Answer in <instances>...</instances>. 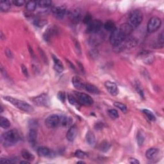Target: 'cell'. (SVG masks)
<instances>
[{
  "label": "cell",
  "instance_id": "6da1fadb",
  "mask_svg": "<svg viewBox=\"0 0 164 164\" xmlns=\"http://www.w3.org/2000/svg\"><path fill=\"white\" fill-rule=\"evenodd\" d=\"M1 140L5 146L9 147L15 145L20 139L19 132L16 129H11L4 133L1 136Z\"/></svg>",
  "mask_w": 164,
  "mask_h": 164
},
{
  "label": "cell",
  "instance_id": "7a4b0ae2",
  "mask_svg": "<svg viewBox=\"0 0 164 164\" xmlns=\"http://www.w3.org/2000/svg\"><path fill=\"white\" fill-rule=\"evenodd\" d=\"M3 99L22 111L27 113H32L34 112V108H33V106L24 101L18 100V99L11 97V96H5Z\"/></svg>",
  "mask_w": 164,
  "mask_h": 164
},
{
  "label": "cell",
  "instance_id": "3957f363",
  "mask_svg": "<svg viewBox=\"0 0 164 164\" xmlns=\"http://www.w3.org/2000/svg\"><path fill=\"white\" fill-rule=\"evenodd\" d=\"M126 37L125 35L123 34V33L121 32L119 28H116L114 31L112 32L110 37V42L112 46L114 47H117L119 45L121 44Z\"/></svg>",
  "mask_w": 164,
  "mask_h": 164
},
{
  "label": "cell",
  "instance_id": "277c9868",
  "mask_svg": "<svg viewBox=\"0 0 164 164\" xmlns=\"http://www.w3.org/2000/svg\"><path fill=\"white\" fill-rule=\"evenodd\" d=\"M143 16L142 12L139 10H134L129 14V23L131 26L135 28L139 26L142 21Z\"/></svg>",
  "mask_w": 164,
  "mask_h": 164
},
{
  "label": "cell",
  "instance_id": "5b68a950",
  "mask_svg": "<svg viewBox=\"0 0 164 164\" xmlns=\"http://www.w3.org/2000/svg\"><path fill=\"white\" fill-rule=\"evenodd\" d=\"M137 44V40L134 37H128L126 38L124 40L121 42V44L119 45L118 46L115 47L117 49L118 52H122L123 50L131 49L132 47L136 46Z\"/></svg>",
  "mask_w": 164,
  "mask_h": 164
},
{
  "label": "cell",
  "instance_id": "8992f818",
  "mask_svg": "<svg viewBox=\"0 0 164 164\" xmlns=\"http://www.w3.org/2000/svg\"><path fill=\"white\" fill-rule=\"evenodd\" d=\"M74 94L79 103L82 105L90 106L94 103L93 99L88 94L79 92H74Z\"/></svg>",
  "mask_w": 164,
  "mask_h": 164
},
{
  "label": "cell",
  "instance_id": "52a82bcc",
  "mask_svg": "<svg viewBox=\"0 0 164 164\" xmlns=\"http://www.w3.org/2000/svg\"><path fill=\"white\" fill-rule=\"evenodd\" d=\"M31 101L36 105L39 106L49 107L50 105V100L47 94H42L31 99Z\"/></svg>",
  "mask_w": 164,
  "mask_h": 164
},
{
  "label": "cell",
  "instance_id": "ba28073f",
  "mask_svg": "<svg viewBox=\"0 0 164 164\" xmlns=\"http://www.w3.org/2000/svg\"><path fill=\"white\" fill-rule=\"evenodd\" d=\"M162 25V20L158 17H152L149 19L148 25H147V30L149 33H154L159 29Z\"/></svg>",
  "mask_w": 164,
  "mask_h": 164
},
{
  "label": "cell",
  "instance_id": "9c48e42d",
  "mask_svg": "<svg viewBox=\"0 0 164 164\" xmlns=\"http://www.w3.org/2000/svg\"><path fill=\"white\" fill-rule=\"evenodd\" d=\"M60 116L56 114H52L48 116L46 121H45V124L46 126L49 128H56L58 126H60Z\"/></svg>",
  "mask_w": 164,
  "mask_h": 164
},
{
  "label": "cell",
  "instance_id": "30bf717a",
  "mask_svg": "<svg viewBox=\"0 0 164 164\" xmlns=\"http://www.w3.org/2000/svg\"><path fill=\"white\" fill-rule=\"evenodd\" d=\"M103 26V23L100 20H92L90 23L87 25V33L96 34L100 32Z\"/></svg>",
  "mask_w": 164,
  "mask_h": 164
},
{
  "label": "cell",
  "instance_id": "8fae6325",
  "mask_svg": "<svg viewBox=\"0 0 164 164\" xmlns=\"http://www.w3.org/2000/svg\"><path fill=\"white\" fill-rule=\"evenodd\" d=\"M104 86H105L106 89L112 96H115L119 94L118 87L117 86V85L115 84L114 82L106 81L105 83H104Z\"/></svg>",
  "mask_w": 164,
  "mask_h": 164
},
{
  "label": "cell",
  "instance_id": "7c38bea8",
  "mask_svg": "<svg viewBox=\"0 0 164 164\" xmlns=\"http://www.w3.org/2000/svg\"><path fill=\"white\" fill-rule=\"evenodd\" d=\"M70 20L74 23H78L81 19V11L79 8H75L69 12Z\"/></svg>",
  "mask_w": 164,
  "mask_h": 164
},
{
  "label": "cell",
  "instance_id": "4fadbf2b",
  "mask_svg": "<svg viewBox=\"0 0 164 164\" xmlns=\"http://www.w3.org/2000/svg\"><path fill=\"white\" fill-rule=\"evenodd\" d=\"M52 12L56 18L62 19L67 14V9L64 7H55L52 9Z\"/></svg>",
  "mask_w": 164,
  "mask_h": 164
},
{
  "label": "cell",
  "instance_id": "5bb4252c",
  "mask_svg": "<svg viewBox=\"0 0 164 164\" xmlns=\"http://www.w3.org/2000/svg\"><path fill=\"white\" fill-rule=\"evenodd\" d=\"M78 132L77 126L75 124L70 127V128L68 129L66 134V138L69 142H73L76 137Z\"/></svg>",
  "mask_w": 164,
  "mask_h": 164
},
{
  "label": "cell",
  "instance_id": "9a60e30c",
  "mask_svg": "<svg viewBox=\"0 0 164 164\" xmlns=\"http://www.w3.org/2000/svg\"><path fill=\"white\" fill-rule=\"evenodd\" d=\"M119 29L123 33V34L125 35L126 37H128L134 31V28L128 23H124L119 26Z\"/></svg>",
  "mask_w": 164,
  "mask_h": 164
},
{
  "label": "cell",
  "instance_id": "2e32d148",
  "mask_svg": "<svg viewBox=\"0 0 164 164\" xmlns=\"http://www.w3.org/2000/svg\"><path fill=\"white\" fill-rule=\"evenodd\" d=\"M72 83L76 89H85V83L84 81L82 80L79 76H75L72 79Z\"/></svg>",
  "mask_w": 164,
  "mask_h": 164
},
{
  "label": "cell",
  "instance_id": "e0dca14e",
  "mask_svg": "<svg viewBox=\"0 0 164 164\" xmlns=\"http://www.w3.org/2000/svg\"><path fill=\"white\" fill-rule=\"evenodd\" d=\"M37 138V132L36 129L33 128L30 129L28 133V140L32 146L36 145Z\"/></svg>",
  "mask_w": 164,
  "mask_h": 164
},
{
  "label": "cell",
  "instance_id": "ac0fdd59",
  "mask_svg": "<svg viewBox=\"0 0 164 164\" xmlns=\"http://www.w3.org/2000/svg\"><path fill=\"white\" fill-rule=\"evenodd\" d=\"M52 58L53 60V62H54V69H55L56 72L62 73L64 69V67L63 64H62V62L55 55H53Z\"/></svg>",
  "mask_w": 164,
  "mask_h": 164
},
{
  "label": "cell",
  "instance_id": "d6986e66",
  "mask_svg": "<svg viewBox=\"0 0 164 164\" xmlns=\"http://www.w3.org/2000/svg\"><path fill=\"white\" fill-rule=\"evenodd\" d=\"M159 154V150L157 148H150L146 152V157L149 160H153L156 158Z\"/></svg>",
  "mask_w": 164,
  "mask_h": 164
},
{
  "label": "cell",
  "instance_id": "ffe728a7",
  "mask_svg": "<svg viewBox=\"0 0 164 164\" xmlns=\"http://www.w3.org/2000/svg\"><path fill=\"white\" fill-rule=\"evenodd\" d=\"M84 89L86 91L92 94H100L101 92L100 89H99L97 87L89 83L85 84Z\"/></svg>",
  "mask_w": 164,
  "mask_h": 164
},
{
  "label": "cell",
  "instance_id": "44dd1931",
  "mask_svg": "<svg viewBox=\"0 0 164 164\" xmlns=\"http://www.w3.org/2000/svg\"><path fill=\"white\" fill-rule=\"evenodd\" d=\"M85 138H86V141H87V144H88L89 146H93L95 145L96 142V137H95L94 134H93L91 131H88L87 132Z\"/></svg>",
  "mask_w": 164,
  "mask_h": 164
},
{
  "label": "cell",
  "instance_id": "7402d4cb",
  "mask_svg": "<svg viewBox=\"0 0 164 164\" xmlns=\"http://www.w3.org/2000/svg\"><path fill=\"white\" fill-rule=\"evenodd\" d=\"M94 35L92 36L89 39V44L92 46H96L97 45L100 44L101 42H102V37H101V35H96V34H94Z\"/></svg>",
  "mask_w": 164,
  "mask_h": 164
},
{
  "label": "cell",
  "instance_id": "603a6c76",
  "mask_svg": "<svg viewBox=\"0 0 164 164\" xmlns=\"http://www.w3.org/2000/svg\"><path fill=\"white\" fill-rule=\"evenodd\" d=\"M139 56L142 59H147L146 62L147 64H150L152 63L153 61V58H152V56L150 52H148V51H144V52H141L139 54Z\"/></svg>",
  "mask_w": 164,
  "mask_h": 164
},
{
  "label": "cell",
  "instance_id": "cb8c5ba5",
  "mask_svg": "<svg viewBox=\"0 0 164 164\" xmlns=\"http://www.w3.org/2000/svg\"><path fill=\"white\" fill-rule=\"evenodd\" d=\"M60 125L63 127H67L73 122V119L71 118L67 117L66 115H62V116H60Z\"/></svg>",
  "mask_w": 164,
  "mask_h": 164
},
{
  "label": "cell",
  "instance_id": "d4e9b609",
  "mask_svg": "<svg viewBox=\"0 0 164 164\" xmlns=\"http://www.w3.org/2000/svg\"><path fill=\"white\" fill-rule=\"evenodd\" d=\"M110 148H111V145H110V144L108 142H107L106 140H104L103 142H101L98 147L99 149H100L101 152H104L108 151Z\"/></svg>",
  "mask_w": 164,
  "mask_h": 164
},
{
  "label": "cell",
  "instance_id": "484cf974",
  "mask_svg": "<svg viewBox=\"0 0 164 164\" xmlns=\"http://www.w3.org/2000/svg\"><path fill=\"white\" fill-rule=\"evenodd\" d=\"M37 154L40 157H47L50 155V150L46 147H39L37 149Z\"/></svg>",
  "mask_w": 164,
  "mask_h": 164
},
{
  "label": "cell",
  "instance_id": "4316f807",
  "mask_svg": "<svg viewBox=\"0 0 164 164\" xmlns=\"http://www.w3.org/2000/svg\"><path fill=\"white\" fill-rule=\"evenodd\" d=\"M104 28L106 31L112 32L113 31H114L115 29H116V26H115V24L114 21L109 20L107 21L105 23H104Z\"/></svg>",
  "mask_w": 164,
  "mask_h": 164
},
{
  "label": "cell",
  "instance_id": "83f0119b",
  "mask_svg": "<svg viewBox=\"0 0 164 164\" xmlns=\"http://www.w3.org/2000/svg\"><path fill=\"white\" fill-rule=\"evenodd\" d=\"M11 8V2L10 1H1L0 3V10L1 12H7Z\"/></svg>",
  "mask_w": 164,
  "mask_h": 164
},
{
  "label": "cell",
  "instance_id": "f1b7e54d",
  "mask_svg": "<svg viewBox=\"0 0 164 164\" xmlns=\"http://www.w3.org/2000/svg\"><path fill=\"white\" fill-rule=\"evenodd\" d=\"M21 155H22V158H23L24 159L29 161V162L34 160L35 159V157L33 156V154L31 153V152L28 151V150H25V149L22 150Z\"/></svg>",
  "mask_w": 164,
  "mask_h": 164
},
{
  "label": "cell",
  "instance_id": "f546056e",
  "mask_svg": "<svg viewBox=\"0 0 164 164\" xmlns=\"http://www.w3.org/2000/svg\"><path fill=\"white\" fill-rule=\"evenodd\" d=\"M0 125H1L2 128L7 129L10 128L11 124L8 119L4 117H1V118H0Z\"/></svg>",
  "mask_w": 164,
  "mask_h": 164
},
{
  "label": "cell",
  "instance_id": "4dcf8cb0",
  "mask_svg": "<svg viewBox=\"0 0 164 164\" xmlns=\"http://www.w3.org/2000/svg\"><path fill=\"white\" fill-rule=\"evenodd\" d=\"M37 5H38L37 1H28L26 4V8L27 9V10L30 11V12H33V11L35 10Z\"/></svg>",
  "mask_w": 164,
  "mask_h": 164
},
{
  "label": "cell",
  "instance_id": "1f68e13d",
  "mask_svg": "<svg viewBox=\"0 0 164 164\" xmlns=\"http://www.w3.org/2000/svg\"><path fill=\"white\" fill-rule=\"evenodd\" d=\"M142 112L144 114L146 115V116L148 117L149 120H150L151 121H156V117H155V115L153 114V113L150 111V110H149L148 109H144L142 110Z\"/></svg>",
  "mask_w": 164,
  "mask_h": 164
},
{
  "label": "cell",
  "instance_id": "d6a6232c",
  "mask_svg": "<svg viewBox=\"0 0 164 164\" xmlns=\"http://www.w3.org/2000/svg\"><path fill=\"white\" fill-rule=\"evenodd\" d=\"M67 99H68V101L70 104H72V105L75 106L76 107H80V104L79 103L78 100H76V98L74 97V96L70 94H68L67 95Z\"/></svg>",
  "mask_w": 164,
  "mask_h": 164
},
{
  "label": "cell",
  "instance_id": "836d02e7",
  "mask_svg": "<svg viewBox=\"0 0 164 164\" xmlns=\"http://www.w3.org/2000/svg\"><path fill=\"white\" fill-rule=\"evenodd\" d=\"M37 4L41 8H47L52 5V1L49 0H41V1H37Z\"/></svg>",
  "mask_w": 164,
  "mask_h": 164
},
{
  "label": "cell",
  "instance_id": "e575fe53",
  "mask_svg": "<svg viewBox=\"0 0 164 164\" xmlns=\"http://www.w3.org/2000/svg\"><path fill=\"white\" fill-rule=\"evenodd\" d=\"M108 114L109 115V116L112 119H116L119 118V117L118 112L115 109L109 110L108 111Z\"/></svg>",
  "mask_w": 164,
  "mask_h": 164
},
{
  "label": "cell",
  "instance_id": "d590c367",
  "mask_svg": "<svg viewBox=\"0 0 164 164\" xmlns=\"http://www.w3.org/2000/svg\"><path fill=\"white\" fill-rule=\"evenodd\" d=\"M114 104L115 107L121 110L123 113H126L127 112V106L124 104L120 102H115Z\"/></svg>",
  "mask_w": 164,
  "mask_h": 164
},
{
  "label": "cell",
  "instance_id": "8d00e7d4",
  "mask_svg": "<svg viewBox=\"0 0 164 164\" xmlns=\"http://www.w3.org/2000/svg\"><path fill=\"white\" fill-rule=\"evenodd\" d=\"M137 140L138 145L139 146H142L144 144V140H145V138H144V135L142 134V133H140V132L138 133Z\"/></svg>",
  "mask_w": 164,
  "mask_h": 164
},
{
  "label": "cell",
  "instance_id": "74e56055",
  "mask_svg": "<svg viewBox=\"0 0 164 164\" xmlns=\"http://www.w3.org/2000/svg\"><path fill=\"white\" fill-rule=\"evenodd\" d=\"M157 46L158 47H163V33L162 32L158 35V37L157 42Z\"/></svg>",
  "mask_w": 164,
  "mask_h": 164
},
{
  "label": "cell",
  "instance_id": "f35d334b",
  "mask_svg": "<svg viewBox=\"0 0 164 164\" xmlns=\"http://www.w3.org/2000/svg\"><path fill=\"white\" fill-rule=\"evenodd\" d=\"M89 56L92 59H96L98 57L99 52L96 49H92L89 52Z\"/></svg>",
  "mask_w": 164,
  "mask_h": 164
},
{
  "label": "cell",
  "instance_id": "ab89813d",
  "mask_svg": "<svg viewBox=\"0 0 164 164\" xmlns=\"http://www.w3.org/2000/svg\"><path fill=\"white\" fill-rule=\"evenodd\" d=\"M92 21V18L91 15H90V14H86V15L84 16V18L83 19V23L85 24H87V25H88L89 23H90Z\"/></svg>",
  "mask_w": 164,
  "mask_h": 164
},
{
  "label": "cell",
  "instance_id": "60d3db41",
  "mask_svg": "<svg viewBox=\"0 0 164 164\" xmlns=\"http://www.w3.org/2000/svg\"><path fill=\"white\" fill-rule=\"evenodd\" d=\"M57 97L58 98V100H60L62 103H65L66 101V94L64 92H58V94H57Z\"/></svg>",
  "mask_w": 164,
  "mask_h": 164
},
{
  "label": "cell",
  "instance_id": "b9f144b4",
  "mask_svg": "<svg viewBox=\"0 0 164 164\" xmlns=\"http://www.w3.org/2000/svg\"><path fill=\"white\" fill-rule=\"evenodd\" d=\"M75 157H77L78 158H81V159H82V158H83L85 157L86 154L85 152L81 150H77L75 152Z\"/></svg>",
  "mask_w": 164,
  "mask_h": 164
},
{
  "label": "cell",
  "instance_id": "7bdbcfd3",
  "mask_svg": "<svg viewBox=\"0 0 164 164\" xmlns=\"http://www.w3.org/2000/svg\"><path fill=\"white\" fill-rule=\"evenodd\" d=\"M135 89H136L137 91L138 92V94H140V97H141V98H144V92H143V90H142V88H141L140 86L139 83H137V84L135 85Z\"/></svg>",
  "mask_w": 164,
  "mask_h": 164
},
{
  "label": "cell",
  "instance_id": "ee69618b",
  "mask_svg": "<svg viewBox=\"0 0 164 164\" xmlns=\"http://www.w3.org/2000/svg\"><path fill=\"white\" fill-rule=\"evenodd\" d=\"M47 24V21L46 20H37L35 21V26L38 27H43L45 24Z\"/></svg>",
  "mask_w": 164,
  "mask_h": 164
},
{
  "label": "cell",
  "instance_id": "f6af8a7d",
  "mask_svg": "<svg viewBox=\"0 0 164 164\" xmlns=\"http://www.w3.org/2000/svg\"><path fill=\"white\" fill-rule=\"evenodd\" d=\"M12 3L17 7H21L24 5V1L22 0H14Z\"/></svg>",
  "mask_w": 164,
  "mask_h": 164
},
{
  "label": "cell",
  "instance_id": "bcb514c9",
  "mask_svg": "<svg viewBox=\"0 0 164 164\" xmlns=\"http://www.w3.org/2000/svg\"><path fill=\"white\" fill-rule=\"evenodd\" d=\"M39 53H40V55L41 56L42 60H43V61L44 62V63H46V64L47 63V64L48 61H47V57H46V55H45L44 52L41 49H39Z\"/></svg>",
  "mask_w": 164,
  "mask_h": 164
},
{
  "label": "cell",
  "instance_id": "7dc6e473",
  "mask_svg": "<svg viewBox=\"0 0 164 164\" xmlns=\"http://www.w3.org/2000/svg\"><path fill=\"white\" fill-rule=\"evenodd\" d=\"M73 40H74V43H75L76 50H77V52L80 54V53H81V47H80V43H79L78 41L77 40H76V39H73Z\"/></svg>",
  "mask_w": 164,
  "mask_h": 164
},
{
  "label": "cell",
  "instance_id": "c3c4849f",
  "mask_svg": "<svg viewBox=\"0 0 164 164\" xmlns=\"http://www.w3.org/2000/svg\"><path fill=\"white\" fill-rule=\"evenodd\" d=\"M94 128L96 129L97 130H100V129H102L104 128V123H96Z\"/></svg>",
  "mask_w": 164,
  "mask_h": 164
},
{
  "label": "cell",
  "instance_id": "681fc988",
  "mask_svg": "<svg viewBox=\"0 0 164 164\" xmlns=\"http://www.w3.org/2000/svg\"><path fill=\"white\" fill-rule=\"evenodd\" d=\"M0 163H13V162H12V160L7 159V158H1V159H0Z\"/></svg>",
  "mask_w": 164,
  "mask_h": 164
},
{
  "label": "cell",
  "instance_id": "f907efd6",
  "mask_svg": "<svg viewBox=\"0 0 164 164\" xmlns=\"http://www.w3.org/2000/svg\"><path fill=\"white\" fill-rule=\"evenodd\" d=\"M21 70H22V72L23 74L25 76H26L28 77V69L26 67H25L24 65H21Z\"/></svg>",
  "mask_w": 164,
  "mask_h": 164
},
{
  "label": "cell",
  "instance_id": "816d5d0a",
  "mask_svg": "<svg viewBox=\"0 0 164 164\" xmlns=\"http://www.w3.org/2000/svg\"><path fill=\"white\" fill-rule=\"evenodd\" d=\"M129 162L131 164H138L140 163V162L138 160H137L136 158H131L129 160Z\"/></svg>",
  "mask_w": 164,
  "mask_h": 164
},
{
  "label": "cell",
  "instance_id": "f5cc1de1",
  "mask_svg": "<svg viewBox=\"0 0 164 164\" xmlns=\"http://www.w3.org/2000/svg\"><path fill=\"white\" fill-rule=\"evenodd\" d=\"M5 54H6L7 57L12 58L13 55H12V52H11V51L10 49H7L6 50H5Z\"/></svg>",
  "mask_w": 164,
  "mask_h": 164
},
{
  "label": "cell",
  "instance_id": "db71d44e",
  "mask_svg": "<svg viewBox=\"0 0 164 164\" xmlns=\"http://www.w3.org/2000/svg\"><path fill=\"white\" fill-rule=\"evenodd\" d=\"M77 64H78V66L79 67V68H80L81 71L84 73H85V69H84V67L83 66V65H82V64H81L79 61H77Z\"/></svg>",
  "mask_w": 164,
  "mask_h": 164
},
{
  "label": "cell",
  "instance_id": "11a10c76",
  "mask_svg": "<svg viewBox=\"0 0 164 164\" xmlns=\"http://www.w3.org/2000/svg\"><path fill=\"white\" fill-rule=\"evenodd\" d=\"M1 73L3 75L5 76H6L7 75V72H6V70H5V69L3 68V66H2L1 67Z\"/></svg>",
  "mask_w": 164,
  "mask_h": 164
},
{
  "label": "cell",
  "instance_id": "9f6ffc18",
  "mask_svg": "<svg viewBox=\"0 0 164 164\" xmlns=\"http://www.w3.org/2000/svg\"><path fill=\"white\" fill-rule=\"evenodd\" d=\"M67 63H68V64H69V65L70 66V68H71V69H73V70H76V68H75V67L74 65H73V64L71 63V62H70V61H69L68 60H67Z\"/></svg>",
  "mask_w": 164,
  "mask_h": 164
},
{
  "label": "cell",
  "instance_id": "6f0895ef",
  "mask_svg": "<svg viewBox=\"0 0 164 164\" xmlns=\"http://www.w3.org/2000/svg\"><path fill=\"white\" fill-rule=\"evenodd\" d=\"M29 51H30V53L31 55L33 56V57H34V53H33V52L32 48L30 47V46H29Z\"/></svg>",
  "mask_w": 164,
  "mask_h": 164
},
{
  "label": "cell",
  "instance_id": "680465c9",
  "mask_svg": "<svg viewBox=\"0 0 164 164\" xmlns=\"http://www.w3.org/2000/svg\"><path fill=\"white\" fill-rule=\"evenodd\" d=\"M20 163H30V162L29 161H28V160H26V161H21V162H20Z\"/></svg>",
  "mask_w": 164,
  "mask_h": 164
},
{
  "label": "cell",
  "instance_id": "91938a15",
  "mask_svg": "<svg viewBox=\"0 0 164 164\" xmlns=\"http://www.w3.org/2000/svg\"><path fill=\"white\" fill-rule=\"evenodd\" d=\"M77 163H85V162H83V161H79V162H78Z\"/></svg>",
  "mask_w": 164,
  "mask_h": 164
}]
</instances>
